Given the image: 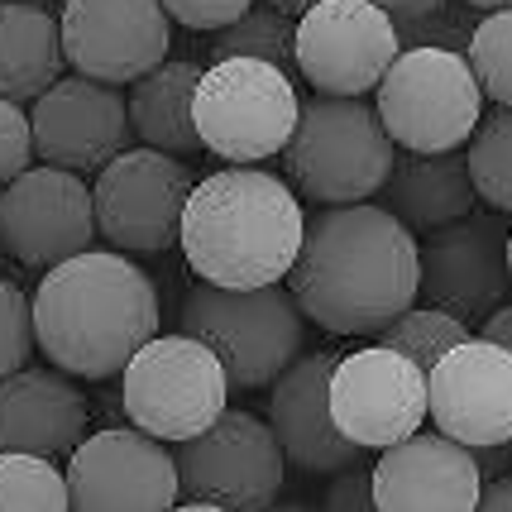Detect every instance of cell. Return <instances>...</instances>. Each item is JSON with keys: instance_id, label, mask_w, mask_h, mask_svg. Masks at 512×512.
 Returning a JSON list of instances; mask_svg holds the SVG:
<instances>
[{"instance_id": "6da1fadb", "label": "cell", "mask_w": 512, "mask_h": 512, "mask_svg": "<svg viewBox=\"0 0 512 512\" xmlns=\"http://www.w3.org/2000/svg\"><path fill=\"white\" fill-rule=\"evenodd\" d=\"M297 312L331 335H374L417 302V240L383 206H326L288 273Z\"/></svg>"}, {"instance_id": "7a4b0ae2", "label": "cell", "mask_w": 512, "mask_h": 512, "mask_svg": "<svg viewBox=\"0 0 512 512\" xmlns=\"http://www.w3.org/2000/svg\"><path fill=\"white\" fill-rule=\"evenodd\" d=\"M29 312L34 345L53 369L67 379H111L158 335V288L125 254L87 249L48 268Z\"/></svg>"}, {"instance_id": "3957f363", "label": "cell", "mask_w": 512, "mask_h": 512, "mask_svg": "<svg viewBox=\"0 0 512 512\" xmlns=\"http://www.w3.org/2000/svg\"><path fill=\"white\" fill-rule=\"evenodd\" d=\"M307 240V211L264 168H221L192 187L178 245L201 283L230 292L288 283Z\"/></svg>"}, {"instance_id": "277c9868", "label": "cell", "mask_w": 512, "mask_h": 512, "mask_svg": "<svg viewBox=\"0 0 512 512\" xmlns=\"http://www.w3.org/2000/svg\"><path fill=\"white\" fill-rule=\"evenodd\" d=\"M393 158L379 111L359 96H312L283 149L288 187L316 206H364L383 192Z\"/></svg>"}, {"instance_id": "5b68a950", "label": "cell", "mask_w": 512, "mask_h": 512, "mask_svg": "<svg viewBox=\"0 0 512 512\" xmlns=\"http://www.w3.org/2000/svg\"><path fill=\"white\" fill-rule=\"evenodd\" d=\"M182 335L221 359L230 388H268L292 359H302L307 316L278 283L249 292L197 283L182 297Z\"/></svg>"}, {"instance_id": "8992f818", "label": "cell", "mask_w": 512, "mask_h": 512, "mask_svg": "<svg viewBox=\"0 0 512 512\" xmlns=\"http://www.w3.org/2000/svg\"><path fill=\"white\" fill-rule=\"evenodd\" d=\"M302 96L288 72L254 58H216L192 91V125L201 149L225 163H264L288 149Z\"/></svg>"}, {"instance_id": "52a82bcc", "label": "cell", "mask_w": 512, "mask_h": 512, "mask_svg": "<svg viewBox=\"0 0 512 512\" xmlns=\"http://www.w3.org/2000/svg\"><path fill=\"white\" fill-rule=\"evenodd\" d=\"M379 111L393 149L407 154H450L469 144L484 120V91L469 72L465 53L441 44H422L398 53L379 82Z\"/></svg>"}, {"instance_id": "ba28073f", "label": "cell", "mask_w": 512, "mask_h": 512, "mask_svg": "<svg viewBox=\"0 0 512 512\" xmlns=\"http://www.w3.org/2000/svg\"><path fill=\"white\" fill-rule=\"evenodd\" d=\"M230 379L221 359L192 335H154L125 364V417L154 441H192L225 412Z\"/></svg>"}, {"instance_id": "9c48e42d", "label": "cell", "mask_w": 512, "mask_h": 512, "mask_svg": "<svg viewBox=\"0 0 512 512\" xmlns=\"http://www.w3.org/2000/svg\"><path fill=\"white\" fill-rule=\"evenodd\" d=\"M173 465L187 503H216L225 512H268L288 479V460L264 417L230 407L201 436L178 441Z\"/></svg>"}, {"instance_id": "30bf717a", "label": "cell", "mask_w": 512, "mask_h": 512, "mask_svg": "<svg viewBox=\"0 0 512 512\" xmlns=\"http://www.w3.org/2000/svg\"><path fill=\"white\" fill-rule=\"evenodd\" d=\"M192 187L197 182L182 158L158 154V149H125L96 173V187H91L96 230L115 249L158 254L178 245L182 206L192 197Z\"/></svg>"}, {"instance_id": "8fae6325", "label": "cell", "mask_w": 512, "mask_h": 512, "mask_svg": "<svg viewBox=\"0 0 512 512\" xmlns=\"http://www.w3.org/2000/svg\"><path fill=\"white\" fill-rule=\"evenodd\" d=\"M398 24L374 0H321L297 20V72L321 96H364L379 91L398 63Z\"/></svg>"}, {"instance_id": "7c38bea8", "label": "cell", "mask_w": 512, "mask_h": 512, "mask_svg": "<svg viewBox=\"0 0 512 512\" xmlns=\"http://www.w3.org/2000/svg\"><path fill=\"white\" fill-rule=\"evenodd\" d=\"M63 474L72 512H173L182 498L173 450L134 426L82 436Z\"/></svg>"}, {"instance_id": "4fadbf2b", "label": "cell", "mask_w": 512, "mask_h": 512, "mask_svg": "<svg viewBox=\"0 0 512 512\" xmlns=\"http://www.w3.org/2000/svg\"><path fill=\"white\" fill-rule=\"evenodd\" d=\"M158 0H67L58 15L63 63L101 87H134L168 63L173 29Z\"/></svg>"}, {"instance_id": "5bb4252c", "label": "cell", "mask_w": 512, "mask_h": 512, "mask_svg": "<svg viewBox=\"0 0 512 512\" xmlns=\"http://www.w3.org/2000/svg\"><path fill=\"white\" fill-rule=\"evenodd\" d=\"M426 417V374L398 350L364 345L335 359L331 422L359 450H388L417 436Z\"/></svg>"}, {"instance_id": "9a60e30c", "label": "cell", "mask_w": 512, "mask_h": 512, "mask_svg": "<svg viewBox=\"0 0 512 512\" xmlns=\"http://www.w3.org/2000/svg\"><path fill=\"white\" fill-rule=\"evenodd\" d=\"M426 417L465 450L512 446V355L474 335L455 345L426 374Z\"/></svg>"}, {"instance_id": "2e32d148", "label": "cell", "mask_w": 512, "mask_h": 512, "mask_svg": "<svg viewBox=\"0 0 512 512\" xmlns=\"http://www.w3.org/2000/svg\"><path fill=\"white\" fill-rule=\"evenodd\" d=\"M96 235L91 187L67 168H29L0 192V249L24 268H58Z\"/></svg>"}, {"instance_id": "e0dca14e", "label": "cell", "mask_w": 512, "mask_h": 512, "mask_svg": "<svg viewBox=\"0 0 512 512\" xmlns=\"http://www.w3.org/2000/svg\"><path fill=\"white\" fill-rule=\"evenodd\" d=\"M417 292L426 307L474 321L503 307L508 292V230L498 216H474L441 225L417 245Z\"/></svg>"}, {"instance_id": "ac0fdd59", "label": "cell", "mask_w": 512, "mask_h": 512, "mask_svg": "<svg viewBox=\"0 0 512 512\" xmlns=\"http://www.w3.org/2000/svg\"><path fill=\"white\" fill-rule=\"evenodd\" d=\"M29 134H34V154L48 168H67V173H87V168H106L115 154L130 149V111L125 96L115 87L87 82V77H58L53 87L34 101L29 111Z\"/></svg>"}, {"instance_id": "d6986e66", "label": "cell", "mask_w": 512, "mask_h": 512, "mask_svg": "<svg viewBox=\"0 0 512 512\" xmlns=\"http://www.w3.org/2000/svg\"><path fill=\"white\" fill-rule=\"evenodd\" d=\"M369 484L379 512H474L484 493V469L474 450L417 431L398 446L379 450Z\"/></svg>"}, {"instance_id": "ffe728a7", "label": "cell", "mask_w": 512, "mask_h": 512, "mask_svg": "<svg viewBox=\"0 0 512 512\" xmlns=\"http://www.w3.org/2000/svg\"><path fill=\"white\" fill-rule=\"evenodd\" d=\"M331 369L335 355L316 350L292 359L268 383V431L283 460L307 474H340L359 460V446H350L331 422Z\"/></svg>"}, {"instance_id": "44dd1931", "label": "cell", "mask_w": 512, "mask_h": 512, "mask_svg": "<svg viewBox=\"0 0 512 512\" xmlns=\"http://www.w3.org/2000/svg\"><path fill=\"white\" fill-rule=\"evenodd\" d=\"M87 436V398L63 369L0 379V455H72Z\"/></svg>"}, {"instance_id": "7402d4cb", "label": "cell", "mask_w": 512, "mask_h": 512, "mask_svg": "<svg viewBox=\"0 0 512 512\" xmlns=\"http://www.w3.org/2000/svg\"><path fill=\"white\" fill-rule=\"evenodd\" d=\"M474 182L460 149L450 154H402L393 158V173L383 182V211L398 216L407 230H441L469 216Z\"/></svg>"}, {"instance_id": "603a6c76", "label": "cell", "mask_w": 512, "mask_h": 512, "mask_svg": "<svg viewBox=\"0 0 512 512\" xmlns=\"http://www.w3.org/2000/svg\"><path fill=\"white\" fill-rule=\"evenodd\" d=\"M201 82L197 63H158L154 72H144L125 96L130 111V134L139 139V149H158V154H197L201 139L192 125V91Z\"/></svg>"}, {"instance_id": "cb8c5ba5", "label": "cell", "mask_w": 512, "mask_h": 512, "mask_svg": "<svg viewBox=\"0 0 512 512\" xmlns=\"http://www.w3.org/2000/svg\"><path fill=\"white\" fill-rule=\"evenodd\" d=\"M63 77L58 20L44 5L0 0V101H39Z\"/></svg>"}, {"instance_id": "d4e9b609", "label": "cell", "mask_w": 512, "mask_h": 512, "mask_svg": "<svg viewBox=\"0 0 512 512\" xmlns=\"http://www.w3.org/2000/svg\"><path fill=\"white\" fill-rule=\"evenodd\" d=\"M379 340L383 350H398L402 359H412L422 374L436 369V359H446L455 345H465L469 340V321L455 312H441V307H407L402 316H393L388 326H379Z\"/></svg>"}, {"instance_id": "484cf974", "label": "cell", "mask_w": 512, "mask_h": 512, "mask_svg": "<svg viewBox=\"0 0 512 512\" xmlns=\"http://www.w3.org/2000/svg\"><path fill=\"white\" fill-rule=\"evenodd\" d=\"M469 182H474V197H484L498 211H512V111L508 106H493L479 130L469 134Z\"/></svg>"}, {"instance_id": "4316f807", "label": "cell", "mask_w": 512, "mask_h": 512, "mask_svg": "<svg viewBox=\"0 0 512 512\" xmlns=\"http://www.w3.org/2000/svg\"><path fill=\"white\" fill-rule=\"evenodd\" d=\"M292 44H297V24L283 10H245L235 24L221 29L216 58H254V63H268L292 77V67H297Z\"/></svg>"}, {"instance_id": "83f0119b", "label": "cell", "mask_w": 512, "mask_h": 512, "mask_svg": "<svg viewBox=\"0 0 512 512\" xmlns=\"http://www.w3.org/2000/svg\"><path fill=\"white\" fill-rule=\"evenodd\" d=\"M0 512H72L67 474L44 455H0Z\"/></svg>"}, {"instance_id": "f1b7e54d", "label": "cell", "mask_w": 512, "mask_h": 512, "mask_svg": "<svg viewBox=\"0 0 512 512\" xmlns=\"http://www.w3.org/2000/svg\"><path fill=\"white\" fill-rule=\"evenodd\" d=\"M465 63L493 106L512 111V10H493L474 24Z\"/></svg>"}, {"instance_id": "f546056e", "label": "cell", "mask_w": 512, "mask_h": 512, "mask_svg": "<svg viewBox=\"0 0 512 512\" xmlns=\"http://www.w3.org/2000/svg\"><path fill=\"white\" fill-rule=\"evenodd\" d=\"M34 359V312L15 278H0V379L29 369Z\"/></svg>"}, {"instance_id": "4dcf8cb0", "label": "cell", "mask_w": 512, "mask_h": 512, "mask_svg": "<svg viewBox=\"0 0 512 512\" xmlns=\"http://www.w3.org/2000/svg\"><path fill=\"white\" fill-rule=\"evenodd\" d=\"M29 158H34V134H29V115L15 101H0V187L29 173Z\"/></svg>"}, {"instance_id": "1f68e13d", "label": "cell", "mask_w": 512, "mask_h": 512, "mask_svg": "<svg viewBox=\"0 0 512 512\" xmlns=\"http://www.w3.org/2000/svg\"><path fill=\"white\" fill-rule=\"evenodd\" d=\"M168 20H178L182 29H197V34H211V29H225L235 24L245 10H254V0H158Z\"/></svg>"}, {"instance_id": "d6a6232c", "label": "cell", "mask_w": 512, "mask_h": 512, "mask_svg": "<svg viewBox=\"0 0 512 512\" xmlns=\"http://www.w3.org/2000/svg\"><path fill=\"white\" fill-rule=\"evenodd\" d=\"M316 512H379V503H374V484H369V469H355V465L340 469Z\"/></svg>"}, {"instance_id": "836d02e7", "label": "cell", "mask_w": 512, "mask_h": 512, "mask_svg": "<svg viewBox=\"0 0 512 512\" xmlns=\"http://www.w3.org/2000/svg\"><path fill=\"white\" fill-rule=\"evenodd\" d=\"M374 5H379L388 20H417L422 24V20H431L446 0H374Z\"/></svg>"}, {"instance_id": "e575fe53", "label": "cell", "mask_w": 512, "mask_h": 512, "mask_svg": "<svg viewBox=\"0 0 512 512\" xmlns=\"http://www.w3.org/2000/svg\"><path fill=\"white\" fill-rule=\"evenodd\" d=\"M474 512H512V479H493V484H484Z\"/></svg>"}, {"instance_id": "d590c367", "label": "cell", "mask_w": 512, "mask_h": 512, "mask_svg": "<svg viewBox=\"0 0 512 512\" xmlns=\"http://www.w3.org/2000/svg\"><path fill=\"white\" fill-rule=\"evenodd\" d=\"M479 340H493V345H503L512 355V307H498V312H489V321H484V335Z\"/></svg>"}, {"instance_id": "8d00e7d4", "label": "cell", "mask_w": 512, "mask_h": 512, "mask_svg": "<svg viewBox=\"0 0 512 512\" xmlns=\"http://www.w3.org/2000/svg\"><path fill=\"white\" fill-rule=\"evenodd\" d=\"M273 10H283V15H307L312 5H321V0H268Z\"/></svg>"}, {"instance_id": "74e56055", "label": "cell", "mask_w": 512, "mask_h": 512, "mask_svg": "<svg viewBox=\"0 0 512 512\" xmlns=\"http://www.w3.org/2000/svg\"><path fill=\"white\" fill-rule=\"evenodd\" d=\"M474 10H512V0H469Z\"/></svg>"}, {"instance_id": "f35d334b", "label": "cell", "mask_w": 512, "mask_h": 512, "mask_svg": "<svg viewBox=\"0 0 512 512\" xmlns=\"http://www.w3.org/2000/svg\"><path fill=\"white\" fill-rule=\"evenodd\" d=\"M173 512H225V508H216V503H178Z\"/></svg>"}, {"instance_id": "ab89813d", "label": "cell", "mask_w": 512, "mask_h": 512, "mask_svg": "<svg viewBox=\"0 0 512 512\" xmlns=\"http://www.w3.org/2000/svg\"><path fill=\"white\" fill-rule=\"evenodd\" d=\"M268 512H316V508H307V503H273Z\"/></svg>"}, {"instance_id": "60d3db41", "label": "cell", "mask_w": 512, "mask_h": 512, "mask_svg": "<svg viewBox=\"0 0 512 512\" xmlns=\"http://www.w3.org/2000/svg\"><path fill=\"white\" fill-rule=\"evenodd\" d=\"M508 288H512V230H508Z\"/></svg>"}, {"instance_id": "b9f144b4", "label": "cell", "mask_w": 512, "mask_h": 512, "mask_svg": "<svg viewBox=\"0 0 512 512\" xmlns=\"http://www.w3.org/2000/svg\"><path fill=\"white\" fill-rule=\"evenodd\" d=\"M10 5H44V0H10Z\"/></svg>"}]
</instances>
